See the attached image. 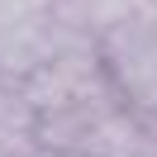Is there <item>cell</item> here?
<instances>
[{
	"label": "cell",
	"instance_id": "cell-1",
	"mask_svg": "<svg viewBox=\"0 0 157 157\" xmlns=\"http://www.w3.org/2000/svg\"><path fill=\"white\" fill-rule=\"evenodd\" d=\"M19 90L29 100V109L43 119V114H57V109L86 105V100L105 95L114 86H109L105 67H100L95 43H76V48H62L48 62H38L29 76H19Z\"/></svg>",
	"mask_w": 157,
	"mask_h": 157
},
{
	"label": "cell",
	"instance_id": "cell-2",
	"mask_svg": "<svg viewBox=\"0 0 157 157\" xmlns=\"http://www.w3.org/2000/svg\"><path fill=\"white\" fill-rule=\"evenodd\" d=\"M52 10V0H0V29H14L24 19H38Z\"/></svg>",
	"mask_w": 157,
	"mask_h": 157
}]
</instances>
